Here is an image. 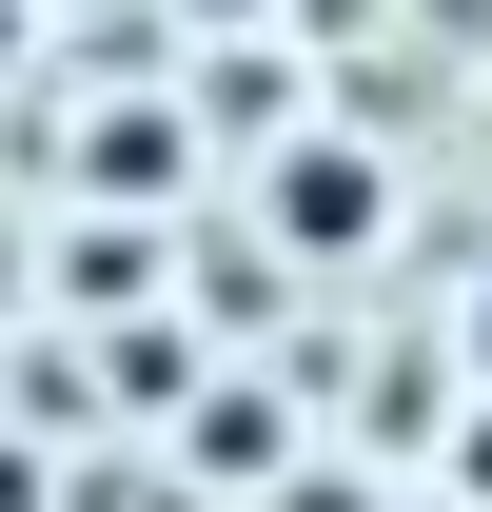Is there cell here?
I'll return each instance as SVG.
<instances>
[{
  "instance_id": "6da1fadb",
  "label": "cell",
  "mask_w": 492,
  "mask_h": 512,
  "mask_svg": "<svg viewBox=\"0 0 492 512\" xmlns=\"http://www.w3.org/2000/svg\"><path fill=\"white\" fill-rule=\"evenodd\" d=\"M256 217H276V256H374L394 237V158H374V138H276Z\"/></svg>"
},
{
  "instance_id": "7a4b0ae2",
  "label": "cell",
  "mask_w": 492,
  "mask_h": 512,
  "mask_svg": "<svg viewBox=\"0 0 492 512\" xmlns=\"http://www.w3.org/2000/svg\"><path fill=\"white\" fill-rule=\"evenodd\" d=\"M453 375L492 394V256H473V296H453Z\"/></svg>"
},
{
  "instance_id": "3957f363",
  "label": "cell",
  "mask_w": 492,
  "mask_h": 512,
  "mask_svg": "<svg viewBox=\"0 0 492 512\" xmlns=\"http://www.w3.org/2000/svg\"><path fill=\"white\" fill-rule=\"evenodd\" d=\"M20 40H40V0H0V60H20Z\"/></svg>"
}]
</instances>
